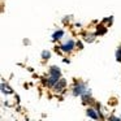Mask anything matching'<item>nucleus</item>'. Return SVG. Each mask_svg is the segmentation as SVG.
Listing matches in <instances>:
<instances>
[{
  "label": "nucleus",
  "mask_w": 121,
  "mask_h": 121,
  "mask_svg": "<svg viewBox=\"0 0 121 121\" xmlns=\"http://www.w3.org/2000/svg\"><path fill=\"white\" fill-rule=\"evenodd\" d=\"M63 48H64L65 51H70L72 48H73V42H69V43H66V44H64Z\"/></svg>",
  "instance_id": "nucleus-1"
},
{
  "label": "nucleus",
  "mask_w": 121,
  "mask_h": 121,
  "mask_svg": "<svg viewBox=\"0 0 121 121\" xmlns=\"http://www.w3.org/2000/svg\"><path fill=\"white\" fill-rule=\"evenodd\" d=\"M87 115H89V116H90V117H92V118H96V117H98V116H96V115H95V113H94V112H92V111H91V109H89V111H87Z\"/></svg>",
  "instance_id": "nucleus-2"
},
{
  "label": "nucleus",
  "mask_w": 121,
  "mask_h": 121,
  "mask_svg": "<svg viewBox=\"0 0 121 121\" xmlns=\"http://www.w3.org/2000/svg\"><path fill=\"white\" fill-rule=\"evenodd\" d=\"M63 35V31H60V33H56L55 34V39H57V37H61Z\"/></svg>",
  "instance_id": "nucleus-3"
}]
</instances>
